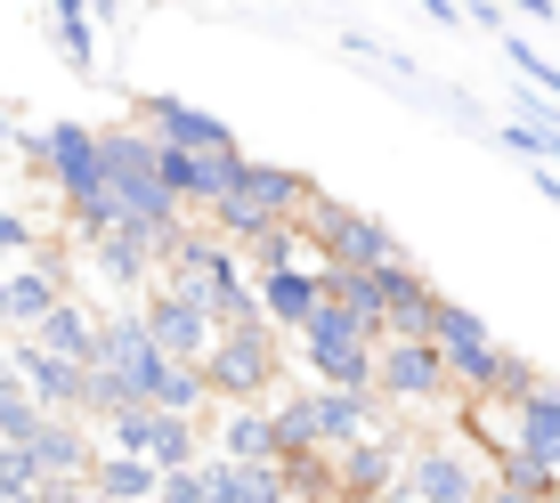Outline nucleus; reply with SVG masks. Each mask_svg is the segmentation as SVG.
Wrapping results in <instances>:
<instances>
[{
  "mask_svg": "<svg viewBox=\"0 0 560 503\" xmlns=\"http://www.w3.org/2000/svg\"><path fill=\"white\" fill-rule=\"evenodd\" d=\"M25 252H33V220H25V211H9V203H0V268H16Z\"/></svg>",
  "mask_w": 560,
  "mask_h": 503,
  "instance_id": "nucleus-29",
  "label": "nucleus"
},
{
  "mask_svg": "<svg viewBox=\"0 0 560 503\" xmlns=\"http://www.w3.org/2000/svg\"><path fill=\"white\" fill-rule=\"evenodd\" d=\"M154 503H203V471L187 463V471H163L154 479Z\"/></svg>",
  "mask_w": 560,
  "mask_h": 503,
  "instance_id": "nucleus-30",
  "label": "nucleus"
},
{
  "mask_svg": "<svg viewBox=\"0 0 560 503\" xmlns=\"http://www.w3.org/2000/svg\"><path fill=\"white\" fill-rule=\"evenodd\" d=\"M25 447H33V463H42V479H90V463H98L82 414H42V431H33Z\"/></svg>",
  "mask_w": 560,
  "mask_h": 503,
  "instance_id": "nucleus-20",
  "label": "nucleus"
},
{
  "mask_svg": "<svg viewBox=\"0 0 560 503\" xmlns=\"http://www.w3.org/2000/svg\"><path fill=\"white\" fill-rule=\"evenodd\" d=\"M9 365H16V382L33 390V406H42V414H82V398H90V365H73V358L42 350L33 334L9 350Z\"/></svg>",
  "mask_w": 560,
  "mask_h": 503,
  "instance_id": "nucleus-13",
  "label": "nucleus"
},
{
  "mask_svg": "<svg viewBox=\"0 0 560 503\" xmlns=\"http://www.w3.org/2000/svg\"><path fill=\"white\" fill-rule=\"evenodd\" d=\"M154 463H139V455H114V447H98V463H90V495L98 503H154Z\"/></svg>",
  "mask_w": 560,
  "mask_h": 503,
  "instance_id": "nucleus-23",
  "label": "nucleus"
},
{
  "mask_svg": "<svg viewBox=\"0 0 560 503\" xmlns=\"http://www.w3.org/2000/svg\"><path fill=\"white\" fill-rule=\"evenodd\" d=\"M0 495H42V463L16 438H0Z\"/></svg>",
  "mask_w": 560,
  "mask_h": 503,
  "instance_id": "nucleus-28",
  "label": "nucleus"
},
{
  "mask_svg": "<svg viewBox=\"0 0 560 503\" xmlns=\"http://www.w3.org/2000/svg\"><path fill=\"white\" fill-rule=\"evenodd\" d=\"M106 447L114 455H139L154 471H187L196 455V414H163V406H122V414L106 422Z\"/></svg>",
  "mask_w": 560,
  "mask_h": 503,
  "instance_id": "nucleus-7",
  "label": "nucleus"
},
{
  "mask_svg": "<svg viewBox=\"0 0 560 503\" xmlns=\"http://www.w3.org/2000/svg\"><path fill=\"white\" fill-rule=\"evenodd\" d=\"M317 301H325V268H277V277H253V308L277 334H301L308 317H317Z\"/></svg>",
  "mask_w": 560,
  "mask_h": 503,
  "instance_id": "nucleus-18",
  "label": "nucleus"
},
{
  "mask_svg": "<svg viewBox=\"0 0 560 503\" xmlns=\"http://www.w3.org/2000/svg\"><path fill=\"white\" fill-rule=\"evenodd\" d=\"M301 414H308V438H317V447H350V438L382 431L374 390H325V382H308V390H301Z\"/></svg>",
  "mask_w": 560,
  "mask_h": 503,
  "instance_id": "nucleus-17",
  "label": "nucleus"
},
{
  "mask_svg": "<svg viewBox=\"0 0 560 503\" xmlns=\"http://www.w3.org/2000/svg\"><path fill=\"white\" fill-rule=\"evenodd\" d=\"M301 252H308V227H301V220L268 227V236L253 244V277H277V268H301Z\"/></svg>",
  "mask_w": 560,
  "mask_h": 503,
  "instance_id": "nucleus-27",
  "label": "nucleus"
},
{
  "mask_svg": "<svg viewBox=\"0 0 560 503\" xmlns=\"http://www.w3.org/2000/svg\"><path fill=\"white\" fill-rule=\"evenodd\" d=\"M236 163L244 154H196V147H163L154 154V171H163V187H171L179 211H211L228 196V179H236Z\"/></svg>",
  "mask_w": 560,
  "mask_h": 503,
  "instance_id": "nucleus-16",
  "label": "nucleus"
},
{
  "mask_svg": "<svg viewBox=\"0 0 560 503\" xmlns=\"http://www.w3.org/2000/svg\"><path fill=\"white\" fill-rule=\"evenodd\" d=\"M415 503H471V495H488V479H479V463L463 455V447H407V479H398Z\"/></svg>",
  "mask_w": 560,
  "mask_h": 503,
  "instance_id": "nucleus-14",
  "label": "nucleus"
},
{
  "mask_svg": "<svg viewBox=\"0 0 560 503\" xmlns=\"http://www.w3.org/2000/svg\"><path fill=\"white\" fill-rule=\"evenodd\" d=\"M479 503H545V495H528V488H495V479H488V495H479Z\"/></svg>",
  "mask_w": 560,
  "mask_h": 503,
  "instance_id": "nucleus-34",
  "label": "nucleus"
},
{
  "mask_svg": "<svg viewBox=\"0 0 560 503\" xmlns=\"http://www.w3.org/2000/svg\"><path fill=\"white\" fill-rule=\"evenodd\" d=\"M211 455H228V463H277L268 406H228V414H220V438H211Z\"/></svg>",
  "mask_w": 560,
  "mask_h": 503,
  "instance_id": "nucleus-24",
  "label": "nucleus"
},
{
  "mask_svg": "<svg viewBox=\"0 0 560 503\" xmlns=\"http://www.w3.org/2000/svg\"><path fill=\"white\" fill-rule=\"evenodd\" d=\"M325 187L308 179V171H293V163H260V154H244L236 163V179H228V196L203 211L211 220V236L220 244H260L268 227H284V220H308V203H317Z\"/></svg>",
  "mask_w": 560,
  "mask_h": 503,
  "instance_id": "nucleus-1",
  "label": "nucleus"
},
{
  "mask_svg": "<svg viewBox=\"0 0 560 503\" xmlns=\"http://www.w3.org/2000/svg\"><path fill=\"white\" fill-rule=\"evenodd\" d=\"M374 390L398 398V406H447L455 382H447V358H439V341H382L374 350Z\"/></svg>",
  "mask_w": 560,
  "mask_h": 503,
  "instance_id": "nucleus-11",
  "label": "nucleus"
},
{
  "mask_svg": "<svg viewBox=\"0 0 560 503\" xmlns=\"http://www.w3.org/2000/svg\"><path fill=\"white\" fill-rule=\"evenodd\" d=\"M463 25H488V33H504V0H463Z\"/></svg>",
  "mask_w": 560,
  "mask_h": 503,
  "instance_id": "nucleus-31",
  "label": "nucleus"
},
{
  "mask_svg": "<svg viewBox=\"0 0 560 503\" xmlns=\"http://www.w3.org/2000/svg\"><path fill=\"white\" fill-rule=\"evenodd\" d=\"M49 301H66V268H57V252L33 244L16 268H0V325H42L49 317Z\"/></svg>",
  "mask_w": 560,
  "mask_h": 503,
  "instance_id": "nucleus-15",
  "label": "nucleus"
},
{
  "mask_svg": "<svg viewBox=\"0 0 560 503\" xmlns=\"http://www.w3.org/2000/svg\"><path fill=\"white\" fill-rule=\"evenodd\" d=\"M504 9H512V16H528V25H552L560 0H504Z\"/></svg>",
  "mask_w": 560,
  "mask_h": 503,
  "instance_id": "nucleus-32",
  "label": "nucleus"
},
{
  "mask_svg": "<svg viewBox=\"0 0 560 503\" xmlns=\"http://www.w3.org/2000/svg\"><path fill=\"white\" fill-rule=\"evenodd\" d=\"M471 503H479V495H471Z\"/></svg>",
  "mask_w": 560,
  "mask_h": 503,
  "instance_id": "nucleus-37",
  "label": "nucleus"
},
{
  "mask_svg": "<svg viewBox=\"0 0 560 503\" xmlns=\"http://www.w3.org/2000/svg\"><path fill=\"white\" fill-rule=\"evenodd\" d=\"M49 25H57V49H66L73 73L98 66V16H90V0H49Z\"/></svg>",
  "mask_w": 560,
  "mask_h": 503,
  "instance_id": "nucleus-25",
  "label": "nucleus"
},
{
  "mask_svg": "<svg viewBox=\"0 0 560 503\" xmlns=\"http://www.w3.org/2000/svg\"><path fill=\"white\" fill-rule=\"evenodd\" d=\"M130 122L147 130L154 147H196V154H244L236 122H220L211 106H187V98H163V90H147L139 106H130Z\"/></svg>",
  "mask_w": 560,
  "mask_h": 503,
  "instance_id": "nucleus-10",
  "label": "nucleus"
},
{
  "mask_svg": "<svg viewBox=\"0 0 560 503\" xmlns=\"http://www.w3.org/2000/svg\"><path fill=\"white\" fill-rule=\"evenodd\" d=\"M33 341L57 358H73V365H98V308H82V301H49V317L33 325Z\"/></svg>",
  "mask_w": 560,
  "mask_h": 503,
  "instance_id": "nucleus-22",
  "label": "nucleus"
},
{
  "mask_svg": "<svg viewBox=\"0 0 560 503\" xmlns=\"http://www.w3.org/2000/svg\"><path fill=\"white\" fill-rule=\"evenodd\" d=\"M512 447H528L536 463L560 471V382L552 374H536L528 390L512 398Z\"/></svg>",
  "mask_w": 560,
  "mask_h": 503,
  "instance_id": "nucleus-19",
  "label": "nucleus"
},
{
  "mask_svg": "<svg viewBox=\"0 0 560 503\" xmlns=\"http://www.w3.org/2000/svg\"><path fill=\"white\" fill-rule=\"evenodd\" d=\"M33 431H42V406H33L25 382H16V365L0 358V438H16V447H25Z\"/></svg>",
  "mask_w": 560,
  "mask_h": 503,
  "instance_id": "nucleus-26",
  "label": "nucleus"
},
{
  "mask_svg": "<svg viewBox=\"0 0 560 503\" xmlns=\"http://www.w3.org/2000/svg\"><path fill=\"white\" fill-rule=\"evenodd\" d=\"M203 398H228V406H260L268 390H277L284 374V350H277V325L268 317H244V325H220L203 350Z\"/></svg>",
  "mask_w": 560,
  "mask_h": 503,
  "instance_id": "nucleus-4",
  "label": "nucleus"
},
{
  "mask_svg": "<svg viewBox=\"0 0 560 503\" xmlns=\"http://www.w3.org/2000/svg\"><path fill=\"white\" fill-rule=\"evenodd\" d=\"M139 325H147V341L163 358H179V365H203V350H211V308L196 301V293H171V284H154V293L139 301Z\"/></svg>",
  "mask_w": 560,
  "mask_h": 503,
  "instance_id": "nucleus-12",
  "label": "nucleus"
},
{
  "mask_svg": "<svg viewBox=\"0 0 560 503\" xmlns=\"http://www.w3.org/2000/svg\"><path fill=\"white\" fill-rule=\"evenodd\" d=\"M33 163L49 171V187H57V203H66V211L90 203V196H106V147H98V130H90V122H49Z\"/></svg>",
  "mask_w": 560,
  "mask_h": 503,
  "instance_id": "nucleus-9",
  "label": "nucleus"
},
{
  "mask_svg": "<svg viewBox=\"0 0 560 503\" xmlns=\"http://www.w3.org/2000/svg\"><path fill=\"white\" fill-rule=\"evenodd\" d=\"M301 227H308V252H317V268H382V260H407V244H398L390 227L374 220V211L334 203V196L308 203Z\"/></svg>",
  "mask_w": 560,
  "mask_h": 503,
  "instance_id": "nucleus-6",
  "label": "nucleus"
},
{
  "mask_svg": "<svg viewBox=\"0 0 560 503\" xmlns=\"http://www.w3.org/2000/svg\"><path fill=\"white\" fill-rule=\"evenodd\" d=\"M98 147H106V196H114V220L122 227H147L154 244H171L187 227V211L171 203V187H163V171H154V147L139 122H114V130H98Z\"/></svg>",
  "mask_w": 560,
  "mask_h": 503,
  "instance_id": "nucleus-3",
  "label": "nucleus"
},
{
  "mask_svg": "<svg viewBox=\"0 0 560 503\" xmlns=\"http://www.w3.org/2000/svg\"><path fill=\"white\" fill-rule=\"evenodd\" d=\"M374 350H382V325L341 301H317V317L301 325V365L325 390H374Z\"/></svg>",
  "mask_w": 560,
  "mask_h": 503,
  "instance_id": "nucleus-5",
  "label": "nucleus"
},
{
  "mask_svg": "<svg viewBox=\"0 0 560 503\" xmlns=\"http://www.w3.org/2000/svg\"><path fill=\"white\" fill-rule=\"evenodd\" d=\"M407 447L382 431L350 438V447H334V503H407Z\"/></svg>",
  "mask_w": 560,
  "mask_h": 503,
  "instance_id": "nucleus-8",
  "label": "nucleus"
},
{
  "mask_svg": "<svg viewBox=\"0 0 560 503\" xmlns=\"http://www.w3.org/2000/svg\"><path fill=\"white\" fill-rule=\"evenodd\" d=\"M0 130H9V106H0Z\"/></svg>",
  "mask_w": 560,
  "mask_h": 503,
  "instance_id": "nucleus-36",
  "label": "nucleus"
},
{
  "mask_svg": "<svg viewBox=\"0 0 560 503\" xmlns=\"http://www.w3.org/2000/svg\"><path fill=\"white\" fill-rule=\"evenodd\" d=\"M9 130H16V122H9ZM9 130H0V154H9Z\"/></svg>",
  "mask_w": 560,
  "mask_h": 503,
  "instance_id": "nucleus-35",
  "label": "nucleus"
},
{
  "mask_svg": "<svg viewBox=\"0 0 560 503\" xmlns=\"http://www.w3.org/2000/svg\"><path fill=\"white\" fill-rule=\"evenodd\" d=\"M431 341H439V358H447V382H455L463 398H495V406H512V398L536 382V365H528V358H512L504 341L488 334V317H479V308H463V301H447V293H439Z\"/></svg>",
  "mask_w": 560,
  "mask_h": 503,
  "instance_id": "nucleus-2",
  "label": "nucleus"
},
{
  "mask_svg": "<svg viewBox=\"0 0 560 503\" xmlns=\"http://www.w3.org/2000/svg\"><path fill=\"white\" fill-rule=\"evenodd\" d=\"M422 16L431 25H463V0H422Z\"/></svg>",
  "mask_w": 560,
  "mask_h": 503,
  "instance_id": "nucleus-33",
  "label": "nucleus"
},
{
  "mask_svg": "<svg viewBox=\"0 0 560 503\" xmlns=\"http://www.w3.org/2000/svg\"><path fill=\"white\" fill-rule=\"evenodd\" d=\"M90 260H98L106 284H154V268H163V244H154L147 227H122V220H114V236L90 244Z\"/></svg>",
  "mask_w": 560,
  "mask_h": 503,
  "instance_id": "nucleus-21",
  "label": "nucleus"
}]
</instances>
